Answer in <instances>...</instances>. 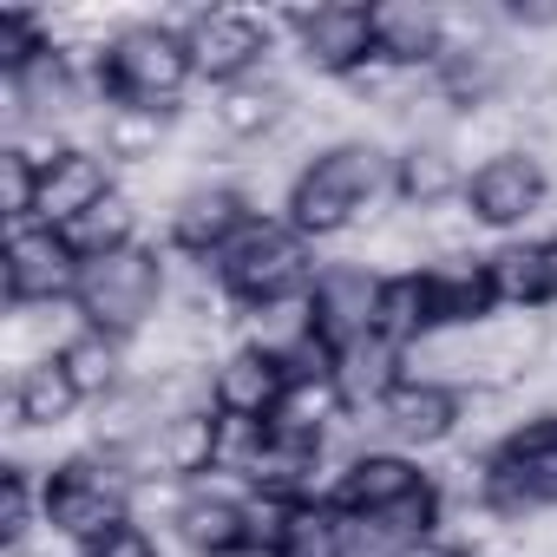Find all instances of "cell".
Wrapping results in <instances>:
<instances>
[{"label":"cell","mask_w":557,"mask_h":557,"mask_svg":"<svg viewBox=\"0 0 557 557\" xmlns=\"http://www.w3.org/2000/svg\"><path fill=\"white\" fill-rule=\"evenodd\" d=\"M374 53L407 66V73H433L446 53V8H374Z\"/></svg>","instance_id":"cell-21"},{"label":"cell","mask_w":557,"mask_h":557,"mask_svg":"<svg viewBox=\"0 0 557 557\" xmlns=\"http://www.w3.org/2000/svg\"><path fill=\"white\" fill-rule=\"evenodd\" d=\"M505 27L518 34H557V0H505Z\"/></svg>","instance_id":"cell-32"},{"label":"cell","mask_w":557,"mask_h":557,"mask_svg":"<svg viewBox=\"0 0 557 557\" xmlns=\"http://www.w3.org/2000/svg\"><path fill=\"white\" fill-rule=\"evenodd\" d=\"M106 164L125 171H151L158 158H171V112H145V106H106L99 112V145Z\"/></svg>","instance_id":"cell-23"},{"label":"cell","mask_w":557,"mask_h":557,"mask_svg":"<svg viewBox=\"0 0 557 557\" xmlns=\"http://www.w3.org/2000/svg\"><path fill=\"white\" fill-rule=\"evenodd\" d=\"M381 283H387V275H374V269L355 262V256H348V262H322V269H315V289H309V329H315L335 355L374 342Z\"/></svg>","instance_id":"cell-12"},{"label":"cell","mask_w":557,"mask_h":557,"mask_svg":"<svg viewBox=\"0 0 557 557\" xmlns=\"http://www.w3.org/2000/svg\"><path fill=\"white\" fill-rule=\"evenodd\" d=\"M34 203H40V164L21 145H8L0 151V216H8V230H27Z\"/></svg>","instance_id":"cell-30"},{"label":"cell","mask_w":557,"mask_h":557,"mask_svg":"<svg viewBox=\"0 0 557 557\" xmlns=\"http://www.w3.org/2000/svg\"><path fill=\"white\" fill-rule=\"evenodd\" d=\"M79 407H86V400H79V387L66 381L60 355H53V361H34L27 374H14V426H21V433H60Z\"/></svg>","instance_id":"cell-24"},{"label":"cell","mask_w":557,"mask_h":557,"mask_svg":"<svg viewBox=\"0 0 557 557\" xmlns=\"http://www.w3.org/2000/svg\"><path fill=\"white\" fill-rule=\"evenodd\" d=\"M381 197H394V158L374 138H342L289 177L283 223L302 243H329L355 223H381L387 216V210H374Z\"/></svg>","instance_id":"cell-1"},{"label":"cell","mask_w":557,"mask_h":557,"mask_svg":"<svg viewBox=\"0 0 557 557\" xmlns=\"http://www.w3.org/2000/svg\"><path fill=\"white\" fill-rule=\"evenodd\" d=\"M466 164L453 158V145H400L394 151V197L407 210H440L466 197Z\"/></svg>","instance_id":"cell-22"},{"label":"cell","mask_w":557,"mask_h":557,"mask_svg":"<svg viewBox=\"0 0 557 557\" xmlns=\"http://www.w3.org/2000/svg\"><path fill=\"white\" fill-rule=\"evenodd\" d=\"M60 236L73 243L79 262H99V256H112V249H132V243H138V197H132V190H112V197L92 203L79 223H66Z\"/></svg>","instance_id":"cell-28"},{"label":"cell","mask_w":557,"mask_h":557,"mask_svg":"<svg viewBox=\"0 0 557 557\" xmlns=\"http://www.w3.org/2000/svg\"><path fill=\"white\" fill-rule=\"evenodd\" d=\"M420 485H433V472H420V459H407L394 446H368V453H348L342 459V472L329 485V505L342 518H381L400 498H413Z\"/></svg>","instance_id":"cell-14"},{"label":"cell","mask_w":557,"mask_h":557,"mask_svg":"<svg viewBox=\"0 0 557 557\" xmlns=\"http://www.w3.org/2000/svg\"><path fill=\"white\" fill-rule=\"evenodd\" d=\"M283 394H289V368H283V355H269V348L236 342L230 355L210 361V407L223 420L269 426V413L283 407Z\"/></svg>","instance_id":"cell-15"},{"label":"cell","mask_w":557,"mask_h":557,"mask_svg":"<svg viewBox=\"0 0 557 557\" xmlns=\"http://www.w3.org/2000/svg\"><path fill=\"white\" fill-rule=\"evenodd\" d=\"M256 223V203L243 197V184H184L171 197V216H164V243L171 256H190V262H216L243 230Z\"/></svg>","instance_id":"cell-9"},{"label":"cell","mask_w":557,"mask_h":557,"mask_svg":"<svg viewBox=\"0 0 557 557\" xmlns=\"http://www.w3.org/2000/svg\"><path fill=\"white\" fill-rule=\"evenodd\" d=\"M190 79H197V66H190L184 27L132 21V27H119V40L106 47L99 106H145V112H171V119H177V99H184Z\"/></svg>","instance_id":"cell-5"},{"label":"cell","mask_w":557,"mask_h":557,"mask_svg":"<svg viewBox=\"0 0 557 557\" xmlns=\"http://www.w3.org/2000/svg\"><path fill=\"white\" fill-rule=\"evenodd\" d=\"M79 557H164L158 550V537H151V524H138V518H125L119 531H106L99 544H86Z\"/></svg>","instance_id":"cell-31"},{"label":"cell","mask_w":557,"mask_h":557,"mask_svg":"<svg viewBox=\"0 0 557 557\" xmlns=\"http://www.w3.org/2000/svg\"><path fill=\"white\" fill-rule=\"evenodd\" d=\"M34 524H47V505H40V485H34V472L14 459L8 472H0V537H8V550H27Z\"/></svg>","instance_id":"cell-29"},{"label":"cell","mask_w":557,"mask_h":557,"mask_svg":"<svg viewBox=\"0 0 557 557\" xmlns=\"http://www.w3.org/2000/svg\"><path fill=\"white\" fill-rule=\"evenodd\" d=\"M492 283L505 309L550 315L557 309V236H524V243L492 249Z\"/></svg>","instance_id":"cell-20"},{"label":"cell","mask_w":557,"mask_h":557,"mask_svg":"<svg viewBox=\"0 0 557 557\" xmlns=\"http://www.w3.org/2000/svg\"><path fill=\"white\" fill-rule=\"evenodd\" d=\"M210 269H216L223 296H230L243 315L283 309V302H309V289H315V256H309V243H302L283 216H256Z\"/></svg>","instance_id":"cell-4"},{"label":"cell","mask_w":557,"mask_h":557,"mask_svg":"<svg viewBox=\"0 0 557 557\" xmlns=\"http://www.w3.org/2000/svg\"><path fill=\"white\" fill-rule=\"evenodd\" d=\"M283 27L296 34V60L322 79H348L374 60V8H355V0H322V8H296L283 14Z\"/></svg>","instance_id":"cell-10"},{"label":"cell","mask_w":557,"mask_h":557,"mask_svg":"<svg viewBox=\"0 0 557 557\" xmlns=\"http://www.w3.org/2000/svg\"><path fill=\"white\" fill-rule=\"evenodd\" d=\"M296 112H302L296 92L275 79V73H249V79H236V86H223V92L210 99V125H216V138H230V145H269Z\"/></svg>","instance_id":"cell-17"},{"label":"cell","mask_w":557,"mask_h":557,"mask_svg":"<svg viewBox=\"0 0 557 557\" xmlns=\"http://www.w3.org/2000/svg\"><path fill=\"white\" fill-rule=\"evenodd\" d=\"M472 505H485L498 524H524L537 511H557V407L524 413L505 440L485 446Z\"/></svg>","instance_id":"cell-3"},{"label":"cell","mask_w":557,"mask_h":557,"mask_svg":"<svg viewBox=\"0 0 557 557\" xmlns=\"http://www.w3.org/2000/svg\"><path fill=\"white\" fill-rule=\"evenodd\" d=\"M335 381H342V394H348V407H355V413H374V407L407 381V355H400V348H387V342H361V348H348V355H342Z\"/></svg>","instance_id":"cell-27"},{"label":"cell","mask_w":557,"mask_h":557,"mask_svg":"<svg viewBox=\"0 0 557 557\" xmlns=\"http://www.w3.org/2000/svg\"><path fill=\"white\" fill-rule=\"evenodd\" d=\"M40 505H47V531L86 550L132 518V485L99 453H73L40 479Z\"/></svg>","instance_id":"cell-6"},{"label":"cell","mask_w":557,"mask_h":557,"mask_svg":"<svg viewBox=\"0 0 557 557\" xmlns=\"http://www.w3.org/2000/svg\"><path fill=\"white\" fill-rule=\"evenodd\" d=\"M8 557H34V550H8Z\"/></svg>","instance_id":"cell-33"},{"label":"cell","mask_w":557,"mask_h":557,"mask_svg":"<svg viewBox=\"0 0 557 557\" xmlns=\"http://www.w3.org/2000/svg\"><path fill=\"white\" fill-rule=\"evenodd\" d=\"M368 420L394 440V453H426V446H446L466 426V394L433 387V381H400Z\"/></svg>","instance_id":"cell-16"},{"label":"cell","mask_w":557,"mask_h":557,"mask_svg":"<svg viewBox=\"0 0 557 557\" xmlns=\"http://www.w3.org/2000/svg\"><path fill=\"white\" fill-rule=\"evenodd\" d=\"M544 203H550V171L537 145H518L466 177V210L479 216V230H524Z\"/></svg>","instance_id":"cell-11"},{"label":"cell","mask_w":557,"mask_h":557,"mask_svg":"<svg viewBox=\"0 0 557 557\" xmlns=\"http://www.w3.org/2000/svg\"><path fill=\"white\" fill-rule=\"evenodd\" d=\"M426 296H433V329H479L492 322L498 283H492V256H440L426 262Z\"/></svg>","instance_id":"cell-18"},{"label":"cell","mask_w":557,"mask_h":557,"mask_svg":"<svg viewBox=\"0 0 557 557\" xmlns=\"http://www.w3.org/2000/svg\"><path fill=\"white\" fill-rule=\"evenodd\" d=\"M184 47H190L197 79H210V86L223 92V86L262 73V60H269V47H275V21L236 14V8H203V14L184 21Z\"/></svg>","instance_id":"cell-8"},{"label":"cell","mask_w":557,"mask_h":557,"mask_svg":"<svg viewBox=\"0 0 557 557\" xmlns=\"http://www.w3.org/2000/svg\"><path fill=\"white\" fill-rule=\"evenodd\" d=\"M0 289H8V309H60L79 289V256L60 230L27 223L8 230V249H0Z\"/></svg>","instance_id":"cell-7"},{"label":"cell","mask_w":557,"mask_h":557,"mask_svg":"<svg viewBox=\"0 0 557 557\" xmlns=\"http://www.w3.org/2000/svg\"><path fill=\"white\" fill-rule=\"evenodd\" d=\"M60 368H66V381L79 387V400H92V407H106L125 381H132V348L125 342H112V335H73L66 348H60Z\"/></svg>","instance_id":"cell-25"},{"label":"cell","mask_w":557,"mask_h":557,"mask_svg":"<svg viewBox=\"0 0 557 557\" xmlns=\"http://www.w3.org/2000/svg\"><path fill=\"white\" fill-rule=\"evenodd\" d=\"M433 335V296H426V269H407V275H387L381 283V315H374V342L387 348H413Z\"/></svg>","instance_id":"cell-26"},{"label":"cell","mask_w":557,"mask_h":557,"mask_svg":"<svg viewBox=\"0 0 557 557\" xmlns=\"http://www.w3.org/2000/svg\"><path fill=\"white\" fill-rule=\"evenodd\" d=\"M171 302V269L158 256V243H132V249H112L99 262H79V289H73V309L92 335H112V342H138Z\"/></svg>","instance_id":"cell-2"},{"label":"cell","mask_w":557,"mask_h":557,"mask_svg":"<svg viewBox=\"0 0 557 557\" xmlns=\"http://www.w3.org/2000/svg\"><path fill=\"white\" fill-rule=\"evenodd\" d=\"M119 184H112V164L92 151V145H73L60 164H47L40 171V203H34V223H47V230H66V223H79L92 203H106Z\"/></svg>","instance_id":"cell-19"},{"label":"cell","mask_w":557,"mask_h":557,"mask_svg":"<svg viewBox=\"0 0 557 557\" xmlns=\"http://www.w3.org/2000/svg\"><path fill=\"white\" fill-rule=\"evenodd\" d=\"M171 531L190 557H249V485H223V479L184 485Z\"/></svg>","instance_id":"cell-13"}]
</instances>
